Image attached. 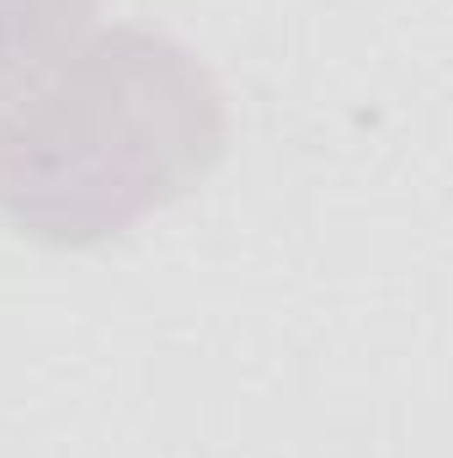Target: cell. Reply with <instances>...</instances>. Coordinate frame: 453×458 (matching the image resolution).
Listing matches in <instances>:
<instances>
[{
	"mask_svg": "<svg viewBox=\"0 0 453 458\" xmlns=\"http://www.w3.org/2000/svg\"><path fill=\"white\" fill-rule=\"evenodd\" d=\"M27 86H32V81H27V75L16 70V59H11V54L0 48V113H5V107H11V102H16V97L27 91Z\"/></svg>",
	"mask_w": 453,
	"mask_h": 458,
	"instance_id": "obj_3",
	"label": "cell"
},
{
	"mask_svg": "<svg viewBox=\"0 0 453 458\" xmlns=\"http://www.w3.org/2000/svg\"><path fill=\"white\" fill-rule=\"evenodd\" d=\"M102 0H0V48L27 81L64 59L97 21Z\"/></svg>",
	"mask_w": 453,
	"mask_h": 458,
	"instance_id": "obj_2",
	"label": "cell"
},
{
	"mask_svg": "<svg viewBox=\"0 0 453 458\" xmlns=\"http://www.w3.org/2000/svg\"><path fill=\"white\" fill-rule=\"evenodd\" d=\"M225 144V91L187 43L91 27L0 113V214L86 250L192 192Z\"/></svg>",
	"mask_w": 453,
	"mask_h": 458,
	"instance_id": "obj_1",
	"label": "cell"
}]
</instances>
